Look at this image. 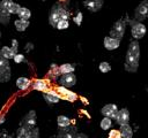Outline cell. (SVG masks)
I'll return each mask as SVG.
<instances>
[{"mask_svg": "<svg viewBox=\"0 0 148 138\" xmlns=\"http://www.w3.org/2000/svg\"><path fill=\"white\" fill-rule=\"evenodd\" d=\"M10 48L13 49V52H14L15 54H17V48H18V41H17L16 39H13V40H12V46H10Z\"/></svg>", "mask_w": 148, "mask_h": 138, "instance_id": "d6a6232c", "label": "cell"}, {"mask_svg": "<svg viewBox=\"0 0 148 138\" xmlns=\"http://www.w3.org/2000/svg\"><path fill=\"white\" fill-rule=\"evenodd\" d=\"M0 37H1V32H0Z\"/></svg>", "mask_w": 148, "mask_h": 138, "instance_id": "d590c367", "label": "cell"}, {"mask_svg": "<svg viewBox=\"0 0 148 138\" xmlns=\"http://www.w3.org/2000/svg\"><path fill=\"white\" fill-rule=\"evenodd\" d=\"M101 113H102L104 116L114 120L116 116H117V113H118V108H117V106H116L114 103H108V105H105V106L101 109Z\"/></svg>", "mask_w": 148, "mask_h": 138, "instance_id": "7c38bea8", "label": "cell"}, {"mask_svg": "<svg viewBox=\"0 0 148 138\" xmlns=\"http://www.w3.org/2000/svg\"><path fill=\"white\" fill-rule=\"evenodd\" d=\"M116 122L119 124V125H124V124H127L130 122V112L127 108H123L120 110H118L117 113V116H116Z\"/></svg>", "mask_w": 148, "mask_h": 138, "instance_id": "4fadbf2b", "label": "cell"}, {"mask_svg": "<svg viewBox=\"0 0 148 138\" xmlns=\"http://www.w3.org/2000/svg\"><path fill=\"white\" fill-rule=\"evenodd\" d=\"M140 59V45L136 39L132 40L128 45L126 56H125V70L128 72H135L139 68Z\"/></svg>", "mask_w": 148, "mask_h": 138, "instance_id": "6da1fadb", "label": "cell"}, {"mask_svg": "<svg viewBox=\"0 0 148 138\" xmlns=\"http://www.w3.org/2000/svg\"><path fill=\"white\" fill-rule=\"evenodd\" d=\"M76 138H88V136L86 133H77L76 135Z\"/></svg>", "mask_w": 148, "mask_h": 138, "instance_id": "836d02e7", "label": "cell"}, {"mask_svg": "<svg viewBox=\"0 0 148 138\" xmlns=\"http://www.w3.org/2000/svg\"><path fill=\"white\" fill-rule=\"evenodd\" d=\"M43 97H44L45 101L49 103H57L61 99L59 93L57 91H53V90H47L46 92H43Z\"/></svg>", "mask_w": 148, "mask_h": 138, "instance_id": "9a60e30c", "label": "cell"}, {"mask_svg": "<svg viewBox=\"0 0 148 138\" xmlns=\"http://www.w3.org/2000/svg\"><path fill=\"white\" fill-rule=\"evenodd\" d=\"M21 125L24 126H36V112L30 110L21 121Z\"/></svg>", "mask_w": 148, "mask_h": 138, "instance_id": "e0dca14e", "label": "cell"}, {"mask_svg": "<svg viewBox=\"0 0 148 138\" xmlns=\"http://www.w3.org/2000/svg\"><path fill=\"white\" fill-rule=\"evenodd\" d=\"M32 89L37 90V91H40V92H46L49 90V84L44 79H36L32 83Z\"/></svg>", "mask_w": 148, "mask_h": 138, "instance_id": "ac0fdd59", "label": "cell"}, {"mask_svg": "<svg viewBox=\"0 0 148 138\" xmlns=\"http://www.w3.org/2000/svg\"><path fill=\"white\" fill-rule=\"evenodd\" d=\"M16 138H39V130L36 126L20 125L16 132Z\"/></svg>", "mask_w": 148, "mask_h": 138, "instance_id": "277c9868", "label": "cell"}, {"mask_svg": "<svg viewBox=\"0 0 148 138\" xmlns=\"http://www.w3.org/2000/svg\"><path fill=\"white\" fill-rule=\"evenodd\" d=\"M31 80L27 77H18L16 79V86L20 89V90H27L30 85H31Z\"/></svg>", "mask_w": 148, "mask_h": 138, "instance_id": "ffe728a7", "label": "cell"}, {"mask_svg": "<svg viewBox=\"0 0 148 138\" xmlns=\"http://www.w3.org/2000/svg\"><path fill=\"white\" fill-rule=\"evenodd\" d=\"M125 29H126V22L124 20H118L113 24L112 29L110 30V36L121 40L124 37V33H125Z\"/></svg>", "mask_w": 148, "mask_h": 138, "instance_id": "52a82bcc", "label": "cell"}, {"mask_svg": "<svg viewBox=\"0 0 148 138\" xmlns=\"http://www.w3.org/2000/svg\"><path fill=\"white\" fill-rule=\"evenodd\" d=\"M7 138H14V137H13V136H8Z\"/></svg>", "mask_w": 148, "mask_h": 138, "instance_id": "e575fe53", "label": "cell"}, {"mask_svg": "<svg viewBox=\"0 0 148 138\" xmlns=\"http://www.w3.org/2000/svg\"><path fill=\"white\" fill-rule=\"evenodd\" d=\"M119 131H120L121 138H132L133 137V129L128 123L124 124V125H120Z\"/></svg>", "mask_w": 148, "mask_h": 138, "instance_id": "d6986e66", "label": "cell"}, {"mask_svg": "<svg viewBox=\"0 0 148 138\" xmlns=\"http://www.w3.org/2000/svg\"><path fill=\"white\" fill-rule=\"evenodd\" d=\"M13 60H14V62H15V63H21V62H23V61H24V55H23V54L17 53V54H15V56L13 57Z\"/></svg>", "mask_w": 148, "mask_h": 138, "instance_id": "1f68e13d", "label": "cell"}, {"mask_svg": "<svg viewBox=\"0 0 148 138\" xmlns=\"http://www.w3.org/2000/svg\"><path fill=\"white\" fill-rule=\"evenodd\" d=\"M83 5H84V7H86L88 10L95 13V12H98V10L102 8V6H103V0H84Z\"/></svg>", "mask_w": 148, "mask_h": 138, "instance_id": "2e32d148", "label": "cell"}, {"mask_svg": "<svg viewBox=\"0 0 148 138\" xmlns=\"http://www.w3.org/2000/svg\"><path fill=\"white\" fill-rule=\"evenodd\" d=\"M74 70H75V66L72 63H64L59 67L60 74H71V72H74Z\"/></svg>", "mask_w": 148, "mask_h": 138, "instance_id": "603a6c76", "label": "cell"}, {"mask_svg": "<svg viewBox=\"0 0 148 138\" xmlns=\"http://www.w3.org/2000/svg\"><path fill=\"white\" fill-rule=\"evenodd\" d=\"M69 26V23H68V20H61V21H59L58 22V24H57V29L58 30H65V29H67Z\"/></svg>", "mask_w": 148, "mask_h": 138, "instance_id": "f1b7e54d", "label": "cell"}, {"mask_svg": "<svg viewBox=\"0 0 148 138\" xmlns=\"http://www.w3.org/2000/svg\"><path fill=\"white\" fill-rule=\"evenodd\" d=\"M76 129L72 125L66 128H60L57 138H76Z\"/></svg>", "mask_w": 148, "mask_h": 138, "instance_id": "30bf717a", "label": "cell"}, {"mask_svg": "<svg viewBox=\"0 0 148 138\" xmlns=\"http://www.w3.org/2000/svg\"><path fill=\"white\" fill-rule=\"evenodd\" d=\"M148 17V0H142L134 10V20L142 22Z\"/></svg>", "mask_w": 148, "mask_h": 138, "instance_id": "8992f818", "label": "cell"}, {"mask_svg": "<svg viewBox=\"0 0 148 138\" xmlns=\"http://www.w3.org/2000/svg\"><path fill=\"white\" fill-rule=\"evenodd\" d=\"M103 45L104 47L108 49V51H113V49H117L120 45V40L117 39V38H113L111 36L109 37H105L104 40H103Z\"/></svg>", "mask_w": 148, "mask_h": 138, "instance_id": "5bb4252c", "label": "cell"}, {"mask_svg": "<svg viewBox=\"0 0 148 138\" xmlns=\"http://www.w3.org/2000/svg\"><path fill=\"white\" fill-rule=\"evenodd\" d=\"M20 9H21V6L18 3L14 2V1L10 2V5H9V13L10 14H18Z\"/></svg>", "mask_w": 148, "mask_h": 138, "instance_id": "83f0119b", "label": "cell"}, {"mask_svg": "<svg viewBox=\"0 0 148 138\" xmlns=\"http://www.w3.org/2000/svg\"><path fill=\"white\" fill-rule=\"evenodd\" d=\"M99 125H101V129H103V130H109V129L111 128V125H112V118L104 116V117L102 118Z\"/></svg>", "mask_w": 148, "mask_h": 138, "instance_id": "484cf974", "label": "cell"}, {"mask_svg": "<svg viewBox=\"0 0 148 138\" xmlns=\"http://www.w3.org/2000/svg\"><path fill=\"white\" fill-rule=\"evenodd\" d=\"M108 138H121L120 131L119 130H111L109 132V137Z\"/></svg>", "mask_w": 148, "mask_h": 138, "instance_id": "4dcf8cb0", "label": "cell"}, {"mask_svg": "<svg viewBox=\"0 0 148 138\" xmlns=\"http://www.w3.org/2000/svg\"><path fill=\"white\" fill-rule=\"evenodd\" d=\"M57 124L59 128H66L71 125V120L65 115H59L57 117Z\"/></svg>", "mask_w": 148, "mask_h": 138, "instance_id": "7402d4cb", "label": "cell"}, {"mask_svg": "<svg viewBox=\"0 0 148 138\" xmlns=\"http://www.w3.org/2000/svg\"><path fill=\"white\" fill-rule=\"evenodd\" d=\"M17 15H18L20 18H22V20H28V21H29L30 16H31V12H30V9H28L27 7H21V9H20V12H18Z\"/></svg>", "mask_w": 148, "mask_h": 138, "instance_id": "d4e9b609", "label": "cell"}, {"mask_svg": "<svg viewBox=\"0 0 148 138\" xmlns=\"http://www.w3.org/2000/svg\"><path fill=\"white\" fill-rule=\"evenodd\" d=\"M127 22H128L130 25H131V33H132V37H133L134 39L139 40V39H141V38L145 37L146 31H147L145 24H142V23L139 22V21H135L134 18H133V20H128Z\"/></svg>", "mask_w": 148, "mask_h": 138, "instance_id": "3957f363", "label": "cell"}, {"mask_svg": "<svg viewBox=\"0 0 148 138\" xmlns=\"http://www.w3.org/2000/svg\"><path fill=\"white\" fill-rule=\"evenodd\" d=\"M58 93H59V95H60V98L61 99H64V100H66V101H69V102H74L76 99H77V94L75 93V92H72V91H69L68 90V87H65V86H58L57 87V90H56Z\"/></svg>", "mask_w": 148, "mask_h": 138, "instance_id": "9c48e42d", "label": "cell"}, {"mask_svg": "<svg viewBox=\"0 0 148 138\" xmlns=\"http://www.w3.org/2000/svg\"><path fill=\"white\" fill-rule=\"evenodd\" d=\"M10 79V66L9 60L2 56L0 53V82L6 83Z\"/></svg>", "mask_w": 148, "mask_h": 138, "instance_id": "5b68a950", "label": "cell"}, {"mask_svg": "<svg viewBox=\"0 0 148 138\" xmlns=\"http://www.w3.org/2000/svg\"><path fill=\"white\" fill-rule=\"evenodd\" d=\"M98 69H99V71H102V72H109L110 70H111V66H110V63L109 62H106V61H103V62H101L99 63V66H98Z\"/></svg>", "mask_w": 148, "mask_h": 138, "instance_id": "4316f807", "label": "cell"}, {"mask_svg": "<svg viewBox=\"0 0 148 138\" xmlns=\"http://www.w3.org/2000/svg\"><path fill=\"white\" fill-rule=\"evenodd\" d=\"M13 0H1L0 1V23L8 24L10 21L9 5Z\"/></svg>", "mask_w": 148, "mask_h": 138, "instance_id": "ba28073f", "label": "cell"}, {"mask_svg": "<svg viewBox=\"0 0 148 138\" xmlns=\"http://www.w3.org/2000/svg\"><path fill=\"white\" fill-rule=\"evenodd\" d=\"M69 18V12L62 7L60 3H56L52 6L51 10H50V15H49V23L56 28L58 22L61 20H68Z\"/></svg>", "mask_w": 148, "mask_h": 138, "instance_id": "7a4b0ae2", "label": "cell"}, {"mask_svg": "<svg viewBox=\"0 0 148 138\" xmlns=\"http://www.w3.org/2000/svg\"><path fill=\"white\" fill-rule=\"evenodd\" d=\"M14 25H15V28H16L17 31L22 32V31H24V30L29 26V21H28V20L18 18V20H16V21L14 22Z\"/></svg>", "mask_w": 148, "mask_h": 138, "instance_id": "44dd1931", "label": "cell"}, {"mask_svg": "<svg viewBox=\"0 0 148 138\" xmlns=\"http://www.w3.org/2000/svg\"><path fill=\"white\" fill-rule=\"evenodd\" d=\"M76 83V76L71 72V74H62V76L60 77V85L65 86V87H71L74 86Z\"/></svg>", "mask_w": 148, "mask_h": 138, "instance_id": "8fae6325", "label": "cell"}, {"mask_svg": "<svg viewBox=\"0 0 148 138\" xmlns=\"http://www.w3.org/2000/svg\"><path fill=\"white\" fill-rule=\"evenodd\" d=\"M42 1H44V0H42Z\"/></svg>", "mask_w": 148, "mask_h": 138, "instance_id": "8d00e7d4", "label": "cell"}, {"mask_svg": "<svg viewBox=\"0 0 148 138\" xmlns=\"http://www.w3.org/2000/svg\"><path fill=\"white\" fill-rule=\"evenodd\" d=\"M82 17H83L82 13H81V12H79V13H77V14L74 16V18H73L74 23H75L76 25H81V23H82Z\"/></svg>", "mask_w": 148, "mask_h": 138, "instance_id": "f546056e", "label": "cell"}, {"mask_svg": "<svg viewBox=\"0 0 148 138\" xmlns=\"http://www.w3.org/2000/svg\"><path fill=\"white\" fill-rule=\"evenodd\" d=\"M0 53L2 54V56H5V57L8 59V60H10V59H13V57L15 56V53H14L13 49H12L10 47H8V46H3L2 48H0Z\"/></svg>", "mask_w": 148, "mask_h": 138, "instance_id": "cb8c5ba5", "label": "cell"}]
</instances>
